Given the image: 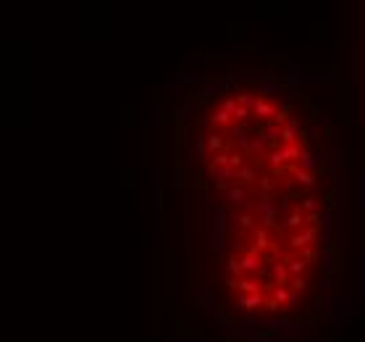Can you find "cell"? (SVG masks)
<instances>
[{"mask_svg": "<svg viewBox=\"0 0 365 342\" xmlns=\"http://www.w3.org/2000/svg\"><path fill=\"white\" fill-rule=\"evenodd\" d=\"M310 240H315V229H313V227H308L305 232H299V234H295L289 242H292V248H305V245H308Z\"/></svg>", "mask_w": 365, "mask_h": 342, "instance_id": "obj_1", "label": "cell"}, {"mask_svg": "<svg viewBox=\"0 0 365 342\" xmlns=\"http://www.w3.org/2000/svg\"><path fill=\"white\" fill-rule=\"evenodd\" d=\"M305 269H308V263H305L302 258H292V261H286V271L295 274V276H302Z\"/></svg>", "mask_w": 365, "mask_h": 342, "instance_id": "obj_2", "label": "cell"}, {"mask_svg": "<svg viewBox=\"0 0 365 342\" xmlns=\"http://www.w3.org/2000/svg\"><path fill=\"white\" fill-rule=\"evenodd\" d=\"M292 174L297 177V182L302 184V187H313L315 184V179H313V174H308V171H302L299 166H292Z\"/></svg>", "mask_w": 365, "mask_h": 342, "instance_id": "obj_3", "label": "cell"}, {"mask_svg": "<svg viewBox=\"0 0 365 342\" xmlns=\"http://www.w3.org/2000/svg\"><path fill=\"white\" fill-rule=\"evenodd\" d=\"M281 140H284V143H295V140H297V121H289V124H286L284 126V132H281Z\"/></svg>", "mask_w": 365, "mask_h": 342, "instance_id": "obj_4", "label": "cell"}, {"mask_svg": "<svg viewBox=\"0 0 365 342\" xmlns=\"http://www.w3.org/2000/svg\"><path fill=\"white\" fill-rule=\"evenodd\" d=\"M239 306H244V308H255V306H263V298L255 292V295H242L239 298Z\"/></svg>", "mask_w": 365, "mask_h": 342, "instance_id": "obj_5", "label": "cell"}, {"mask_svg": "<svg viewBox=\"0 0 365 342\" xmlns=\"http://www.w3.org/2000/svg\"><path fill=\"white\" fill-rule=\"evenodd\" d=\"M239 269H247V271H258V269H260V258H258L255 253H250V255H247L242 263H239Z\"/></svg>", "mask_w": 365, "mask_h": 342, "instance_id": "obj_6", "label": "cell"}, {"mask_svg": "<svg viewBox=\"0 0 365 342\" xmlns=\"http://www.w3.org/2000/svg\"><path fill=\"white\" fill-rule=\"evenodd\" d=\"M244 190H231L229 195H226V203H231V205H242L244 203Z\"/></svg>", "mask_w": 365, "mask_h": 342, "instance_id": "obj_7", "label": "cell"}, {"mask_svg": "<svg viewBox=\"0 0 365 342\" xmlns=\"http://www.w3.org/2000/svg\"><path fill=\"white\" fill-rule=\"evenodd\" d=\"M305 224V216L299 214V211H295V214H292L289 218H286V227H292V229H297V227H302Z\"/></svg>", "mask_w": 365, "mask_h": 342, "instance_id": "obj_8", "label": "cell"}, {"mask_svg": "<svg viewBox=\"0 0 365 342\" xmlns=\"http://www.w3.org/2000/svg\"><path fill=\"white\" fill-rule=\"evenodd\" d=\"M278 153H281V158H284V161H289V158H299V147H295V145L284 147V150H278Z\"/></svg>", "mask_w": 365, "mask_h": 342, "instance_id": "obj_9", "label": "cell"}, {"mask_svg": "<svg viewBox=\"0 0 365 342\" xmlns=\"http://www.w3.org/2000/svg\"><path fill=\"white\" fill-rule=\"evenodd\" d=\"M273 274L278 276V285L286 279V263H273Z\"/></svg>", "mask_w": 365, "mask_h": 342, "instance_id": "obj_10", "label": "cell"}, {"mask_svg": "<svg viewBox=\"0 0 365 342\" xmlns=\"http://www.w3.org/2000/svg\"><path fill=\"white\" fill-rule=\"evenodd\" d=\"M237 179H242V182H255V171H252V169H242V171H237Z\"/></svg>", "mask_w": 365, "mask_h": 342, "instance_id": "obj_11", "label": "cell"}, {"mask_svg": "<svg viewBox=\"0 0 365 342\" xmlns=\"http://www.w3.org/2000/svg\"><path fill=\"white\" fill-rule=\"evenodd\" d=\"M273 298H276V303H286V300H289L286 287H276V289H273Z\"/></svg>", "mask_w": 365, "mask_h": 342, "instance_id": "obj_12", "label": "cell"}, {"mask_svg": "<svg viewBox=\"0 0 365 342\" xmlns=\"http://www.w3.org/2000/svg\"><path fill=\"white\" fill-rule=\"evenodd\" d=\"M318 208H321V203H318L315 198H308V200H305V211H308V214H315Z\"/></svg>", "mask_w": 365, "mask_h": 342, "instance_id": "obj_13", "label": "cell"}, {"mask_svg": "<svg viewBox=\"0 0 365 342\" xmlns=\"http://www.w3.org/2000/svg\"><path fill=\"white\" fill-rule=\"evenodd\" d=\"M239 287H242L244 292H250V295H255V292H258V285H255V282H250V279L239 282Z\"/></svg>", "mask_w": 365, "mask_h": 342, "instance_id": "obj_14", "label": "cell"}, {"mask_svg": "<svg viewBox=\"0 0 365 342\" xmlns=\"http://www.w3.org/2000/svg\"><path fill=\"white\" fill-rule=\"evenodd\" d=\"M213 121H216V124H229L231 116H229V113H224V111H218L216 116H213Z\"/></svg>", "mask_w": 365, "mask_h": 342, "instance_id": "obj_15", "label": "cell"}, {"mask_svg": "<svg viewBox=\"0 0 365 342\" xmlns=\"http://www.w3.org/2000/svg\"><path fill=\"white\" fill-rule=\"evenodd\" d=\"M292 287H295V289H305V287H308V279H305V276H295Z\"/></svg>", "mask_w": 365, "mask_h": 342, "instance_id": "obj_16", "label": "cell"}, {"mask_svg": "<svg viewBox=\"0 0 365 342\" xmlns=\"http://www.w3.org/2000/svg\"><path fill=\"white\" fill-rule=\"evenodd\" d=\"M276 134H278V126H276V124H268V126H265V137H276Z\"/></svg>", "mask_w": 365, "mask_h": 342, "instance_id": "obj_17", "label": "cell"}, {"mask_svg": "<svg viewBox=\"0 0 365 342\" xmlns=\"http://www.w3.org/2000/svg\"><path fill=\"white\" fill-rule=\"evenodd\" d=\"M263 147H265V143H263V140H255V143L250 145V150H252V153H260Z\"/></svg>", "mask_w": 365, "mask_h": 342, "instance_id": "obj_18", "label": "cell"}, {"mask_svg": "<svg viewBox=\"0 0 365 342\" xmlns=\"http://www.w3.org/2000/svg\"><path fill=\"white\" fill-rule=\"evenodd\" d=\"M260 187H263V190H273V182L265 177V179H260Z\"/></svg>", "mask_w": 365, "mask_h": 342, "instance_id": "obj_19", "label": "cell"}, {"mask_svg": "<svg viewBox=\"0 0 365 342\" xmlns=\"http://www.w3.org/2000/svg\"><path fill=\"white\" fill-rule=\"evenodd\" d=\"M229 163L234 166V169H237V166H242V158H239V156H231V158H229Z\"/></svg>", "mask_w": 365, "mask_h": 342, "instance_id": "obj_20", "label": "cell"}, {"mask_svg": "<svg viewBox=\"0 0 365 342\" xmlns=\"http://www.w3.org/2000/svg\"><path fill=\"white\" fill-rule=\"evenodd\" d=\"M210 147H213V150H218V147H221V140L213 137V140H210Z\"/></svg>", "mask_w": 365, "mask_h": 342, "instance_id": "obj_21", "label": "cell"}]
</instances>
